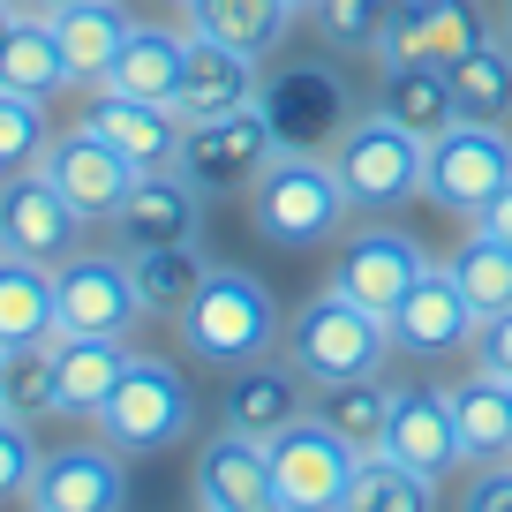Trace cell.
<instances>
[{"label":"cell","instance_id":"6da1fadb","mask_svg":"<svg viewBox=\"0 0 512 512\" xmlns=\"http://www.w3.org/2000/svg\"><path fill=\"white\" fill-rule=\"evenodd\" d=\"M241 204H249V226L264 241H279V249H324V241L354 219V196H347V181H339L332 151H279V159L241 189Z\"/></svg>","mask_w":512,"mask_h":512},{"label":"cell","instance_id":"7a4b0ae2","mask_svg":"<svg viewBox=\"0 0 512 512\" xmlns=\"http://www.w3.org/2000/svg\"><path fill=\"white\" fill-rule=\"evenodd\" d=\"M174 324H181V347H189L196 362H219V369L272 354L279 332H287L272 287H264V279H249V272H234V264H211L204 287H196V302L181 309Z\"/></svg>","mask_w":512,"mask_h":512},{"label":"cell","instance_id":"3957f363","mask_svg":"<svg viewBox=\"0 0 512 512\" xmlns=\"http://www.w3.org/2000/svg\"><path fill=\"white\" fill-rule=\"evenodd\" d=\"M287 362L302 369V384H347V377H377L392 354V324L369 317L362 302H347L339 287L309 294L287 317Z\"/></svg>","mask_w":512,"mask_h":512},{"label":"cell","instance_id":"277c9868","mask_svg":"<svg viewBox=\"0 0 512 512\" xmlns=\"http://www.w3.org/2000/svg\"><path fill=\"white\" fill-rule=\"evenodd\" d=\"M332 166H339V181H347L354 211L415 204L422 174H430V136L400 128L384 106H369V113H354V121L332 136Z\"/></svg>","mask_w":512,"mask_h":512},{"label":"cell","instance_id":"5b68a950","mask_svg":"<svg viewBox=\"0 0 512 512\" xmlns=\"http://www.w3.org/2000/svg\"><path fill=\"white\" fill-rule=\"evenodd\" d=\"M189 422H196V392L159 354H128L121 384H113L106 407H98V437L121 445V452H166V445L189 437Z\"/></svg>","mask_w":512,"mask_h":512},{"label":"cell","instance_id":"8992f818","mask_svg":"<svg viewBox=\"0 0 512 512\" xmlns=\"http://www.w3.org/2000/svg\"><path fill=\"white\" fill-rule=\"evenodd\" d=\"M505 181H512L505 121H452L445 136H430V174H422V196H430V204L460 211V219H482Z\"/></svg>","mask_w":512,"mask_h":512},{"label":"cell","instance_id":"52a82bcc","mask_svg":"<svg viewBox=\"0 0 512 512\" xmlns=\"http://www.w3.org/2000/svg\"><path fill=\"white\" fill-rule=\"evenodd\" d=\"M264 452H272V512H339V497H347V482H354V460H362V452L339 430H324L317 415L287 422Z\"/></svg>","mask_w":512,"mask_h":512},{"label":"cell","instance_id":"ba28073f","mask_svg":"<svg viewBox=\"0 0 512 512\" xmlns=\"http://www.w3.org/2000/svg\"><path fill=\"white\" fill-rule=\"evenodd\" d=\"M38 174H46L53 189L68 196V211H76L83 226H113V219H121V204H128V189H136V174H144V166L128 159L121 144H106V136H98L91 121H76L68 136H53V144H46Z\"/></svg>","mask_w":512,"mask_h":512},{"label":"cell","instance_id":"9c48e42d","mask_svg":"<svg viewBox=\"0 0 512 512\" xmlns=\"http://www.w3.org/2000/svg\"><path fill=\"white\" fill-rule=\"evenodd\" d=\"M279 128L264 106H241V113H219V121H196L189 144H181V174L196 181L204 196H241L264 166L279 159Z\"/></svg>","mask_w":512,"mask_h":512},{"label":"cell","instance_id":"30bf717a","mask_svg":"<svg viewBox=\"0 0 512 512\" xmlns=\"http://www.w3.org/2000/svg\"><path fill=\"white\" fill-rule=\"evenodd\" d=\"M430 272V249H422L415 234H400V226H354L347 241H339V264H332V287L347 294V302H362L369 317L392 324V309L407 302V287Z\"/></svg>","mask_w":512,"mask_h":512},{"label":"cell","instance_id":"8fae6325","mask_svg":"<svg viewBox=\"0 0 512 512\" xmlns=\"http://www.w3.org/2000/svg\"><path fill=\"white\" fill-rule=\"evenodd\" d=\"M482 38H497V31L475 0H400L377 38V68H452Z\"/></svg>","mask_w":512,"mask_h":512},{"label":"cell","instance_id":"7c38bea8","mask_svg":"<svg viewBox=\"0 0 512 512\" xmlns=\"http://www.w3.org/2000/svg\"><path fill=\"white\" fill-rule=\"evenodd\" d=\"M83 249V219L68 211V196L53 189L38 166L0 181V256H23V264H68Z\"/></svg>","mask_w":512,"mask_h":512},{"label":"cell","instance_id":"4fadbf2b","mask_svg":"<svg viewBox=\"0 0 512 512\" xmlns=\"http://www.w3.org/2000/svg\"><path fill=\"white\" fill-rule=\"evenodd\" d=\"M128 452L106 437L53 445L31 475V512H121L128 505Z\"/></svg>","mask_w":512,"mask_h":512},{"label":"cell","instance_id":"5bb4252c","mask_svg":"<svg viewBox=\"0 0 512 512\" xmlns=\"http://www.w3.org/2000/svg\"><path fill=\"white\" fill-rule=\"evenodd\" d=\"M53 302H61V332H98V339H128L144 324L128 256H68L53 264Z\"/></svg>","mask_w":512,"mask_h":512},{"label":"cell","instance_id":"9a60e30c","mask_svg":"<svg viewBox=\"0 0 512 512\" xmlns=\"http://www.w3.org/2000/svg\"><path fill=\"white\" fill-rule=\"evenodd\" d=\"M302 369L294 362H272V354H256V362H234L219 392V430H241L256 445H272L287 422H302Z\"/></svg>","mask_w":512,"mask_h":512},{"label":"cell","instance_id":"2e32d148","mask_svg":"<svg viewBox=\"0 0 512 512\" xmlns=\"http://www.w3.org/2000/svg\"><path fill=\"white\" fill-rule=\"evenodd\" d=\"M475 302L460 294L452 264H430V272L407 287V302L392 309V347L400 354H452V347H475Z\"/></svg>","mask_w":512,"mask_h":512},{"label":"cell","instance_id":"e0dca14e","mask_svg":"<svg viewBox=\"0 0 512 512\" xmlns=\"http://www.w3.org/2000/svg\"><path fill=\"white\" fill-rule=\"evenodd\" d=\"M264 98V61H249V53H234V46H219V38H204V31H189V68H181V98H174V113L181 121H219V113H241V106H256Z\"/></svg>","mask_w":512,"mask_h":512},{"label":"cell","instance_id":"ac0fdd59","mask_svg":"<svg viewBox=\"0 0 512 512\" xmlns=\"http://www.w3.org/2000/svg\"><path fill=\"white\" fill-rule=\"evenodd\" d=\"M256 106L272 113V128H279V144H287V151H317V144H332L339 128L354 121L332 68H287V76L264 83Z\"/></svg>","mask_w":512,"mask_h":512},{"label":"cell","instance_id":"d6986e66","mask_svg":"<svg viewBox=\"0 0 512 512\" xmlns=\"http://www.w3.org/2000/svg\"><path fill=\"white\" fill-rule=\"evenodd\" d=\"M196 226H204V189L181 166H166V174H136L113 234L121 249H174V241H196Z\"/></svg>","mask_w":512,"mask_h":512},{"label":"cell","instance_id":"ffe728a7","mask_svg":"<svg viewBox=\"0 0 512 512\" xmlns=\"http://www.w3.org/2000/svg\"><path fill=\"white\" fill-rule=\"evenodd\" d=\"M83 121H91L106 144H121L128 159L144 166V174H166V166H181V144H189V121H181L174 106H151V98H121V91H91Z\"/></svg>","mask_w":512,"mask_h":512},{"label":"cell","instance_id":"44dd1931","mask_svg":"<svg viewBox=\"0 0 512 512\" xmlns=\"http://www.w3.org/2000/svg\"><path fill=\"white\" fill-rule=\"evenodd\" d=\"M384 452L407 460L415 475L445 482L460 467V437H452V400L437 384H392V430H384Z\"/></svg>","mask_w":512,"mask_h":512},{"label":"cell","instance_id":"7402d4cb","mask_svg":"<svg viewBox=\"0 0 512 512\" xmlns=\"http://www.w3.org/2000/svg\"><path fill=\"white\" fill-rule=\"evenodd\" d=\"M128 369V339H98V332H53V415L68 422H98L106 392Z\"/></svg>","mask_w":512,"mask_h":512},{"label":"cell","instance_id":"603a6c76","mask_svg":"<svg viewBox=\"0 0 512 512\" xmlns=\"http://www.w3.org/2000/svg\"><path fill=\"white\" fill-rule=\"evenodd\" d=\"M196 497L226 512H272V452L241 430H219L196 460Z\"/></svg>","mask_w":512,"mask_h":512},{"label":"cell","instance_id":"cb8c5ba5","mask_svg":"<svg viewBox=\"0 0 512 512\" xmlns=\"http://www.w3.org/2000/svg\"><path fill=\"white\" fill-rule=\"evenodd\" d=\"M452 400V437H460V467H490V460H512V384L475 369V377L445 384Z\"/></svg>","mask_w":512,"mask_h":512},{"label":"cell","instance_id":"d4e9b609","mask_svg":"<svg viewBox=\"0 0 512 512\" xmlns=\"http://www.w3.org/2000/svg\"><path fill=\"white\" fill-rule=\"evenodd\" d=\"M181 68H189V31H128V46L113 53L106 83L98 91H121V98H151V106H174L181 98Z\"/></svg>","mask_w":512,"mask_h":512},{"label":"cell","instance_id":"484cf974","mask_svg":"<svg viewBox=\"0 0 512 512\" xmlns=\"http://www.w3.org/2000/svg\"><path fill=\"white\" fill-rule=\"evenodd\" d=\"M68 53L53 16H8L0 31V91H23V98H61L68 91Z\"/></svg>","mask_w":512,"mask_h":512},{"label":"cell","instance_id":"4316f807","mask_svg":"<svg viewBox=\"0 0 512 512\" xmlns=\"http://www.w3.org/2000/svg\"><path fill=\"white\" fill-rule=\"evenodd\" d=\"M53 31H61V53H68V76L83 83V91H98L113 68V53L128 46V31H136V16H128L121 0H76V8H61L53 16Z\"/></svg>","mask_w":512,"mask_h":512},{"label":"cell","instance_id":"83f0119b","mask_svg":"<svg viewBox=\"0 0 512 512\" xmlns=\"http://www.w3.org/2000/svg\"><path fill=\"white\" fill-rule=\"evenodd\" d=\"M294 16H302L294 0H196V8H189V31L219 38V46L249 53V61H264V53L287 46Z\"/></svg>","mask_w":512,"mask_h":512},{"label":"cell","instance_id":"f1b7e54d","mask_svg":"<svg viewBox=\"0 0 512 512\" xmlns=\"http://www.w3.org/2000/svg\"><path fill=\"white\" fill-rule=\"evenodd\" d=\"M61 332V302H53V264H23V256H0V347L16 354L31 339Z\"/></svg>","mask_w":512,"mask_h":512},{"label":"cell","instance_id":"f546056e","mask_svg":"<svg viewBox=\"0 0 512 512\" xmlns=\"http://www.w3.org/2000/svg\"><path fill=\"white\" fill-rule=\"evenodd\" d=\"M309 415L324 430H339L354 452H384V430H392V384L377 377H347V384H317V407Z\"/></svg>","mask_w":512,"mask_h":512},{"label":"cell","instance_id":"4dcf8cb0","mask_svg":"<svg viewBox=\"0 0 512 512\" xmlns=\"http://www.w3.org/2000/svg\"><path fill=\"white\" fill-rule=\"evenodd\" d=\"M128 256V279H136V302H144V317H181V309L196 302V287H204V256H196V241H174V249H121Z\"/></svg>","mask_w":512,"mask_h":512},{"label":"cell","instance_id":"1f68e13d","mask_svg":"<svg viewBox=\"0 0 512 512\" xmlns=\"http://www.w3.org/2000/svg\"><path fill=\"white\" fill-rule=\"evenodd\" d=\"M339 512H437V482L415 475L407 460H392V452H362Z\"/></svg>","mask_w":512,"mask_h":512},{"label":"cell","instance_id":"d6a6232c","mask_svg":"<svg viewBox=\"0 0 512 512\" xmlns=\"http://www.w3.org/2000/svg\"><path fill=\"white\" fill-rule=\"evenodd\" d=\"M445 83H452L460 121H512V46L505 38H482L467 61L445 68Z\"/></svg>","mask_w":512,"mask_h":512},{"label":"cell","instance_id":"836d02e7","mask_svg":"<svg viewBox=\"0 0 512 512\" xmlns=\"http://www.w3.org/2000/svg\"><path fill=\"white\" fill-rule=\"evenodd\" d=\"M377 106L392 113L400 128H415V136H445V128L460 121L445 68H384V83H377Z\"/></svg>","mask_w":512,"mask_h":512},{"label":"cell","instance_id":"e575fe53","mask_svg":"<svg viewBox=\"0 0 512 512\" xmlns=\"http://www.w3.org/2000/svg\"><path fill=\"white\" fill-rule=\"evenodd\" d=\"M452 279H460V294L475 302V317H505L512 309V241H497L490 226L467 219V241H460V256H452Z\"/></svg>","mask_w":512,"mask_h":512},{"label":"cell","instance_id":"d590c367","mask_svg":"<svg viewBox=\"0 0 512 512\" xmlns=\"http://www.w3.org/2000/svg\"><path fill=\"white\" fill-rule=\"evenodd\" d=\"M53 144L46 128V98H23V91H0V181L23 174V166H38Z\"/></svg>","mask_w":512,"mask_h":512},{"label":"cell","instance_id":"8d00e7d4","mask_svg":"<svg viewBox=\"0 0 512 512\" xmlns=\"http://www.w3.org/2000/svg\"><path fill=\"white\" fill-rule=\"evenodd\" d=\"M392 8H400V0H309V16H317L324 46H339V53H377Z\"/></svg>","mask_w":512,"mask_h":512},{"label":"cell","instance_id":"74e56055","mask_svg":"<svg viewBox=\"0 0 512 512\" xmlns=\"http://www.w3.org/2000/svg\"><path fill=\"white\" fill-rule=\"evenodd\" d=\"M8 415L23 422L53 415V339H31V347L8 354Z\"/></svg>","mask_w":512,"mask_h":512},{"label":"cell","instance_id":"f35d334b","mask_svg":"<svg viewBox=\"0 0 512 512\" xmlns=\"http://www.w3.org/2000/svg\"><path fill=\"white\" fill-rule=\"evenodd\" d=\"M38 437H31V422L23 415H0V505L8 497H31V475H38Z\"/></svg>","mask_w":512,"mask_h":512},{"label":"cell","instance_id":"ab89813d","mask_svg":"<svg viewBox=\"0 0 512 512\" xmlns=\"http://www.w3.org/2000/svg\"><path fill=\"white\" fill-rule=\"evenodd\" d=\"M460 512H512V460H490V467H475V482H467Z\"/></svg>","mask_w":512,"mask_h":512},{"label":"cell","instance_id":"60d3db41","mask_svg":"<svg viewBox=\"0 0 512 512\" xmlns=\"http://www.w3.org/2000/svg\"><path fill=\"white\" fill-rule=\"evenodd\" d=\"M475 369H490V377L512 384V309H505V317H482V324H475Z\"/></svg>","mask_w":512,"mask_h":512},{"label":"cell","instance_id":"b9f144b4","mask_svg":"<svg viewBox=\"0 0 512 512\" xmlns=\"http://www.w3.org/2000/svg\"><path fill=\"white\" fill-rule=\"evenodd\" d=\"M475 226H490V234H497V241H512V181H505V189H497V204H490V211H482V219H475Z\"/></svg>","mask_w":512,"mask_h":512},{"label":"cell","instance_id":"7bdbcfd3","mask_svg":"<svg viewBox=\"0 0 512 512\" xmlns=\"http://www.w3.org/2000/svg\"><path fill=\"white\" fill-rule=\"evenodd\" d=\"M61 8H76V0H8V16H61Z\"/></svg>","mask_w":512,"mask_h":512},{"label":"cell","instance_id":"ee69618b","mask_svg":"<svg viewBox=\"0 0 512 512\" xmlns=\"http://www.w3.org/2000/svg\"><path fill=\"white\" fill-rule=\"evenodd\" d=\"M0 415H8V347H0Z\"/></svg>","mask_w":512,"mask_h":512},{"label":"cell","instance_id":"f6af8a7d","mask_svg":"<svg viewBox=\"0 0 512 512\" xmlns=\"http://www.w3.org/2000/svg\"><path fill=\"white\" fill-rule=\"evenodd\" d=\"M497 23H505V46H512V0H505V16H497Z\"/></svg>","mask_w":512,"mask_h":512},{"label":"cell","instance_id":"bcb514c9","mask_svg":"<svg viewBox=\"0 0 512 512\" xmlns=\"http://www.w3.org/2000/svg\"><path fill=\"white\" fill-rule=\"evenodd\" d=\"M0 31H8V0H0Z\"/></svg>","mask_w":512,"mask_h":512},{"label":"cell","instance_id":"7dc6e473","mask_svg":"<svg viewBox=\"0 0 512 512\" xmlns=\"http://www.w3.org/2000/svg\"><path fill=\"white\" fill-rule=\"evenodd\" d=\"M174 8H181V16H189V8H196V0H174Z\"/></svg>","mask_w":512,"mask_h":512},{"label":"cell","instance_id":"c3c4849f","mask_svg":"<svg viewBox=\"0 0 512 512\" xmlns=\"http://www.w3.org/2000/svg\"><path fill=\"white\" fill-rule=\"evenodd\" d=\"M294 8H309V0H294Z\"/></svg>","mask_w":512,"mask_h":512}]
</instances>
